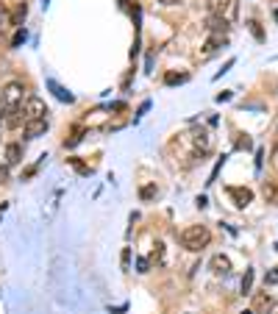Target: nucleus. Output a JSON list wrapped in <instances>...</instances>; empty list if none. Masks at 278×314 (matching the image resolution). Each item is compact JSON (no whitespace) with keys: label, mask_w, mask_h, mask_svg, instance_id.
<instances>
[{"label":"nucleus","mask_w":278,"mask_h":314,"mask_svg":"<svg viewBox=\"0 0 278 314\" xmlns=\"http://www.w3.org/2000/svg\"><path fill=\"white\" fill-rule=\"evenodd\" d=\"M25 17H28V6H25V3H20V6L14 9V17H11V25H22V20H25Z\"/></svg>","instance_id":"dca6fc26"},{"label":"nucleus","mask_w":278,"mask_h":314,"mask_svg":"<svg viewBox=\"0 0 278 314\" xmlns=\"http://www.w3.org/2000/svg\"><path fill=\"white\" fill-rule=\"evenodd\" d=\"M206 28H209V31H214V34H226V31H228V22L220 20V17H209Z\"/></svg>","instance_id":"4468645a"},{"label":"nucleus","mask_w":278,"mask_h":314,"mask_svg":"<svg viewBox=\"0 0 278 314\" xmlns=\"http://www.w3.org/2000/svg\"><path fill=\"white\" fill-rule=\"evenodd\" d=\"M264 284H278V267H273V270H267V275H264Z\"/></svg>","instance_id":"b1692460"},{"label":"nucleus","mask_w":278,"mask_h":314,"mask_svg":"<svg viewBox=\"0 0 278 314\" xmlns=\"http://www.w3.org/2000/svg\"><path fill=\"white\" fill-rule=\"evenodd\" d=\"M47 86H50V89L56 92V98L61 100V103H73V100H75V95H73V92H67V89H64V86H58V84H56V81H53V78L47 81Z\"/></svg>","instance_id":"f8f14e48"},{"label":"nucleus","mask_w":278,"mask_h":314,"mask_svg":"<svg viewBox=\"0 0 278 314\" xmlns=\"http://www.w3.org/2000/svg\"><path fill=\"white\" fill-rule=\"evenodd\" d=\"M156 195H159V189L153 186V183H147V186H142V189H139V198H142V200H153Z\"/></svg>","instance_id":"a211bd4d"},{"label":"nucleus","mask_w":278,"mask_h":314,"mask_svg":"<svg viewBox=\"0 0 278 314\" xmlns=\"http://www.w3.org/2000/svg\"><path fill=\"white\" fill-rule=\"evenodd\" d=\"M253 292V270H245L242 275V295H251Z\"/></svg>","instance_id":"f3484780"},{"label":"nucleus","mask_w":278,"mask_h":314,"mask_svg":"<svg viewBox=\"0 0 278 314\" xmlns=\"http://www.w3.org/2000/svg\"><path fill=\"white\" fill-rule=\"evenodd\" d=\"M131 267V247H122V270Z\"/></svg>","instance_id":"393cba45"},{"label":"nucleus","mask_w":278,"mask_h":314,"mask_svg":"<svg viewBox=\"0 0 278 314\" xmlns=\"http://www.w3.org/2000/svg\"><path fill=\"white\" fill-rule=\"evenodd\" d=\"M9 181V167H0V183Z\"/></svg>","instance_id":"bb28decb"},{"label":"nucleus","mask_w":278,"mask_h":314,"mask_svg":"<svg viewBox=\"0 0 278 314\" xmlns=\"http://www.w3.org/2000/svg\"><path fill=\"white\" fill-rule=\"evenodd\" d=\"M162 256H164V245H162V242H159V245L153 247V256H150V262H153V264H159V262H162Z\"/></svg>","instance_id":"aec40b11"},{"label":"nucleus","mask_w":278,"mask_h":314,"mask_svg":"<svg viewBox=\"0 0 278 314\" xmlns=\"http://www.w3.org/2000/svg\"><path fill=\"white\" fill-rule=\"evenodd\" d=\"M22 111H25L28 120H42V117H47V106H45V100H42V98H37V95H31V98L25 100Z\"/></svg>","instance_id":"20e7f679"},{"label":"nucleus","mask_w":278,"mask_h":314,"mask_svg":"<svg viewBox=\"0 0 278 314\" xmlns=\"http://www.w3.org/2000/svg\"><path fill=\"white\" fill-rule=\"evenodd\" d=\"M267 309H273V298H270V295H256V300H253V311L267 314Z\"/></svg>","instance_id":"ddd939ff"},{"label":"nucleus","mask_w":278,"mask_h":314,"mask_svg":"<svg viewBox=\"0 0 278 314\" xmlns=\"http://www.w3.org/2000/svg\"><path fill=\"white\" fill-rule=\"evenodd\" d=\"M6 128H11V131H17V128H22L28 122V117H25V111H22V106L20 109H11L9 114H6Z\"/></svg>","instance_id":"423d86ee"},{"label":"nucleus","mask_w":278,"mask_h":314,"mask_svg":"<svg viewBox=\"0 0 278 314\" xmlns=\"http://www.w3.org/2000/svg\"><path fill=\"white\" fill-rule=\"evenodd\" d=\"M242 314H256V311H253V309H248V311H242Z\"/></svg>","instance_id":"c85d7f7f"},{"label":"nucleus","mask_w":278,"mask_h":314,"mask_svg":"<svg viewBox=\"0 0 278 314\" xmlns=\"http://www.w3.org/2000/svg\"><path fill=\"white\" fill-rule=\"evenodd\" d=\"M248 28H251V34L259 39V42H264V31H262V25H259L256 20H251V22H248Z\"/></svg>","instance_id":"6ab92c4d"},{"label":"nucleus","mask_w":278,"mask_h":314,"mask_svg":"<svg viewBox=\"0 0 278 314\" xmlns=\"http://www.w3.org/2000/svg\"><path fill=\"white\" fill-rule=\"evenodd\" d=\"M228 45V39H226V34H211L209 39H206V45H203V56H214L220 47H226Z\"/></svg>","instance_id":"0eeeda50"},{"label":"nucleus","mask_w":278,"mask_h":314,"mask_svg":"<svg viewBox=\"0 0 278 314\" xmlns=\"http://www.w3.org/2000/svg\"><path fill=\"white\" fill-rule=\"evenodd\" d=\"M137 270L139 272H147V270H150V262H147V259H137Z\"/></svg>","instance_id":"a878e982"},{"label":"nucleus","mask_w":278,"mask_h":314,"mask_svg":"<svg viewBox=\"0 0 278 314\" xmlns=\"http://www.w3.org/2000/svg\"><path fill=\"white\" fill-rule=\"evenodd\" d=\"M181 245L187 247V250H203L206 245H209L211 239V231L206 228V225H189V228L181 231Z\"/></svg>","instance_id":"f257e3e1"},{"label":"nucleus","mask_w":278,"mask_h":314,"mask_svg":"<svg viewBox=\"0 0 278 314\" xmlns=\"http://www.w3.org/2000/svg\"><path fill=\"white\" fill-rule=\"evenodd\" d=\"M25 39H28V34H25V31H22V28H20V31L14 34V39H11V47H20L22 42H25Z\"/></svg>","instance_id":"412c9836"},{"label":"nucleus","mask_w":278,"mask_h":314,"mask_svg":"<svg viewBox=\"0 0 278 314\" xmlns=\"http://www.w3.org/2000/svg\"><path fill=\"white\" fill-rule=\"evenodd\" d=\"M159 3H164V6H175V3H181V0H159Z\"/></svg>","instance_id":"cd10ccee"},{"label":"nucleus","mask_w":278,"mask_h":314,"mask_svg":"<svg viewBox=\"0 0 278 314\" xmlns=\"http://www.w3.org/2000/svg\"><path fill=\"white\" fill-rule=\"evenodd\" d=\"M6 162H9V164H20L22 162V145H17V142L6 145Z\"/></svg>","instance_id":"9d476101"},{"label":"nucleus","mask_w":278,"mask_h":314,"mask_svg":"<svg viewBox=\"0 0 278 314\" xmlns=\"http://www.w3.org/2000/svg\"><path fill=\"white\" fill-rule=\"evenodd\" d=\"M211 270L220 272V275H228V272H231V262H228V259L223 256V253H217V256L211 259Z\"/></svg>","instance_id":"9b49d317"},{"label":"nucleus","mask_w":278,"mask_h":314,"mask_svg":"<svg viewBox=\"0 0 278 314\" xmlns=\"http://www.w3.org/2000/svg\"><path fill=\"white\" fill-rule=\"evenodd\" d=\"M11 111V106H9V100L3 98V92H0V120H6V114Z\"/></svg>","instance_id":"4be33fe9"},{"label":"nucleus","mask_w":278,"mask_h":314,"mask_svg":"<svg viewBox=\"0 0 278 314\" xmlns=\"http://www.w3.org/2000/svg\"><path fill=\"white\" fill-rule=\"evenodd\" d=\"M228 195H231V200H234L236 209H245V206L253 200V192L248 186H228Z\"/></svg>","instance_id":"39448f33"},{"label":"nucleus","mask_w":278,"mask_h":314,"mask_svg":"<svg viewBox=\"0 0 278 314\" xmlns=\"http://www.w3.org/2000/svg\"><path fill=\"white\" fill-rule=\"evenodd\" d=\"M3 98L9 100L11 109H20L22 100H28V98H25V86H22L20 81H11V84H6V86H3Z\"/></svg>","instance_id":"7ed1b4c3"},{"label":"nucleus","mask_w":278,"mask_h":314,"mask_svg":"<svg viewBox=\"0 0 278 314\" xmlns=\"http://www.w3.org/2000/svg\"><path fill=\"white\" fill-rule=\"evenodd\" d=\"M187 81H189V75H187V73H167V75H164V84H167V86L187 84Z\"/></svg>","instance_id":"2eb2a0df"},{"label":"nucleus","mask_w":278,"mask_h":314,"mask_svg":"<svg viewBox=\"0 0 278 314\" xmlns=\"http://www.w3.org/2000/svg\"><path fill=\"white\" fill-rule=\"evenodd\" d=\"M47 131V117H42V120H28L25 122V136L28 139H37V136H42Z\"/></svg>","instance_id":"1a4fd4ad"},{"label":"nucleus","mask_w":278,"mask_h":314,"mask_svg":"<svg viewBox=\"0 0 278 314\" xmlns=\"http://www.w3.org/2000/svg\"><path fill=\"white\" fill-rule=\"evenodd\" d=\"M192 142H195V147H198L200 153H209V147H211V134L206 131V128H195V131H192Z\"/></svg>","instance_id":"6e6552de"},{"label":"nucleus","mask_w":278,"mask_h":314,"mask_svg":"<svg viewBox=\"0 0 278 314\" xmlns=\"http://www.w3.org/2000/svg\"><path fill=\"white\" fill-rule=\"evenodd\" d=\"M6 25H11V17H9V11H6V6H0V31H3Z\"/></svg>","instance_id":"5701e85b"},{"label":"nucleus","mask_w":278,"mask_h":314,"mask_svg":"<svg viewBox=\"0 0 278 314\" xmlns=\"http://www.w3.org/2000/svg\"><path fill=\"white\" fill-rule=\"evenodd\" d=\"M209 14L226 22L236 20V0H209Z\"/></svg>","instance_id":"f03ea898"}]
</instances>
